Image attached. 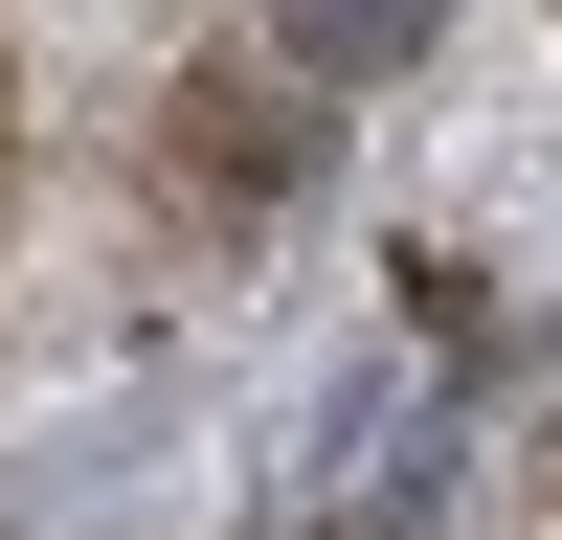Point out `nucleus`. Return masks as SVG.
<instances>
[{
    "instance_id": "nucleus-1",
    "label": "nucleus",
    "mask_w": 562,
    "mask_h": 540,
    "mask_svg": "<svg viewBox=\"0 0 562 540\" xmlns=\"http://www.w3.org/2000/svg\"><path fill=\"white\" fill-rule=\"evenodd\" d=\"M293 45H315V68H405V45H428V0H293Z\"/></svg>"
}]
</instances>
